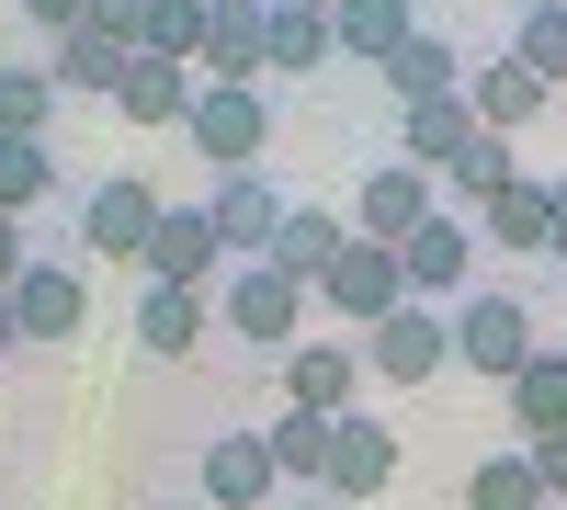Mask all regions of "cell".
<instances>
[{"label":"cell","instance_id":"cell-43","mask_svg":"<svg viewBox=\"0 0 567 510\" xmlns=\"http://www.w3.org/2000/svg\"><path fill=\"white\" fill-rule=\"evenodd\" d=\"M409 12H420V0H409Z\"/></svg>","mask_w":567,"mask_h":510},{"label":"cell","instance_id":"cell-21","mask_svg":"<svg viewBox=\"0 0 567 510\" xmlns=\"http://www.w3.org/2000/svg\"><path fill=\"white\" fill-rule=\"evenodd\" d=\"M205 306H216V295L136 284V352H148V363H182V352H205Z\"/></svg>","mask_w":567,"mask_h":510},{"label":"cell","instance_id":"cell-33","mask_svg":"<svg viewBox=\"0 0 567 510\" xmlns=\"http://www.w3.org/2000/svg\"><path fill=\"white\" fill-rule=\"evenodd\" d=\"M45 114H58V80H45L34 58L0 69V136H45Z\"/></svg>","mask_w":567,"mask_h":510},{"label":"cell","instance_id":"cell-42","mask_svg":"<svg viewBox=\"0 0 567 510\" xmlns=\"http://www.w3.org/2000/svg\"><path fill=\"white\" fill-rule=\"evenodd\" d=\"M284 510H329V499H284Z\"/></svg>","mask_w":567,"mask_h":510},{"label":"cell","instance_id":"cell-24","mask_svg":"<svg viewBox=\"0 0 567 510\" xmlns=\"http://www.w3.org/2000/svg\"><path fill=\"white\" fill-rule=\"evenodd\" d=\"M194 91H205L194 69L136 58V69H125V91H114V114H125V125H182V114H194Z\"/></svg>","mask_w":567,"mask_h":510},{"label":"cell","instance_id":"cell-3","mask_svg":"<svg viewBox=\"0 0 567 510\" xmlns=\"http://www.w3.org/2000/svg\"><path fill=\"white\" fill-rule=\"evenodd\" d=\"M182 136H194V159L227 181V170H261V148H272V103L261 91H194V114H182Z\"/></svg>","mask_w":567,"mask_h":510},{"label":"cell","instance_id":"cell-38","mask_svg":"<svg viewBox=\"0 0 567 510\" xmlns=\"http://www.w3.org/2000/svg\"><path fill=\"white\" fill-rule=\"evenodd\" d=\"M545 205H556V261H567V181H545Z\"/></svg>","mask_w":567,"mask_h":510},{"label":"cell","instance_id":"cell-5","mask_svg":"<svg viewBox=\"0 0 567 510\" xmlns=\"http://www.w3.org/2000/svg\"><path fill=\"white\" fill-rule=\"evenodd\" d=\"M159 181L148 170H114V181H91V205H80V250L91 261H148V227H159Z\"/></svg>","mask_w":567,"mask_h":510},{"label":"cell","instance_id":"cell-40","mask_svg":"<svg viewBox=\"0 0 567 510\" xmlns=\"http://www.w3.org/2000/svg\"><path fill=\"white\" fill-rule=\"evenodd\" d=\"M272 12H341V0H272Z\"/></svg>","mask_w":567,"mask_h":510},{"label":"cell","instance_id":"cell-15","mask_svg":"<svg viewBox=\"0 0 567 510\" xmlns=\"http://www.w3.org/2000/svg\"><path fill=\"white\" fill-rule=\"evenodd\" d=\"M12 330L23 341H80L91 330V284L69 261H23V284H12Z\"/></svg>","mask_w":567,"mask_h":510},{"label":"cell","instance_id":"cell-12","mask_svg":"<svg viewBox=\"0 0 567 510\" xmlns=\"http://www.w3.org/2000/svg\"><path fill=\"white\" fill-rule=\"evenodd\" d=\"M318 306H329V318H352V330H374V318H398V306H409V272H398V250H374V239H352L341 261H329V284H318Z\"/></svg>","mask_w":567,"mask_h":510},{"label":"cell","instance_id":"cell-19","mask_svg":"<svg viewBox=\"0 0 567 510\" xmlns=\"http://www.w3.org/2000/svg\"><path fill=\"white\" fill-rule=\"evenodd\" d=\"M261 443H272L284 499H318V488H329V420H318V408H272V420H261Z\"/></svg>","mask_w":567,"mask_h":510},{"label":"cell","instance_id":"cell-25","mask_svg":"<svg viewBox=\"0 0 567 510\" xmlns=\"http://www.w3.org/2000/svg\"><path fill=\"white\" fill-rule=\"evenodd\" d=\"M398 136H409V170H432V181H443V170L465 159V136H477V114H465V91H454V103H409Z\"/></svg>","mask_w":567,"mask_h":510},{"label":"cell","instance_id":"cell-4","mask_svg":"<svg viewBox=\"0 0 567 510\" xmlns=\"http://www.w3.org/2000/svg\"><path fill=\"white\" fill-rule=\"evenodd\" d=\"M307 284L296 272H272V261H227V330L239 341H261V352H296L307 341Z\"/></svg>","mask_w":567,"mask_h":510},{"label":"cell","instance_id":"cell-6","mask_svg":"<svg viewBox=\"0 0 567 510\" xmlns=\"http://www.w3.org/2000/svg\"><path fill=\"white\" fill-rule=\"evenodd\" d=\"M443 363H454V330H443V306H420V295L363 330V375H374V386H432Z\"/></svg>","mask_w":567,"mask_h":510},{"label":"cell","instance_id":"cell-32","mask_svg":"<svg viewBox=\"0 0 567 510\" xmlns=\"http://www.w3.org/2000/svg\"><path fill=\"white\" fill-rule=\"evenodd\" d=\"M194 45H205V0H148V12H136V58L194 69Z\"/></svg>","mask_w":567,"mask_h":510},{"label":"cell","instance_id":"cell-14","mask_svg":"<svg viewBox=\"0 0 567 510\" xmlns=\"http://www.w3.org/2000/svg\"><path fill=\"white\" fill-rule=\"evenodd\" d=\"M227 250H216V216L205 205H159V227H148V284H171V295H205V272H216Z\"/></svg>","mask_w":567,"mask_h":510},{"label":"cell","instance_id":"cell-18","mask_svg":"<svg viewBox=\"0 0 567 510\" xmlns=\"http://www.w3.org/2000/svg\"><path fill=\"white\" fill-rule=\"evenodd\" d=\"M341 250H352V216H329V205H284V227H272V272H296V284L318 295Z\"/></svg>","mask_w":567,"mask_h":510},{"label":"cell","instance_id":"cell-11","mask_svg":"<svg viewBox=\"0 0 567 510\" xmlns=\"http://www.w3.org/2000/svg\"><path fill=\"white\" fill-rule=\"evenodd\" d=\"M284 205H296V194H284L272 170H227L216 194H205V216H216V250H227V261H272V227H284Z\"/></svg>","mask_w":567,"mask_h":510},{"label":"cell","instance_id":"cell-39","mask_svg":"<svg viewBox=\"0 0 567 510\" xmlns=\"http://www.w3.org/2000/svg\"><path fill=\"white\" fill-rule=\"evenodd\" d=\"M0 352H23V330H12V295H0Z\"/></svg>","mask_w":567,"mask_h":510},{"label":"cell","instance_id":"cell-16","mask_svg":"<svg viewBox=\"0 0 567 510\" xmlns=\"http://www.w3.org/2000/svg\"><path fill=\"white\" fill-rule=\"evenodd\" d=\"M125 69H136V45H125V34H103V23H80V34H58V45H45V80H58V103H69V91L114 103V91H125Z\"/></svg>","mask_w":567,"mask_h":510},{"label":"cell","instance_id":"cell-29","mask_svg":"<svg viewBox=\"0 0 567 510\" xmlns=\"http://www.w3.org/2000/svg\"><path fill=\"white\" fill-rule=\"evenodd\" d=\"M499 58H511V69H534L545 91H567V12H511Z\"/></svg>","mask_w":567,"mask_h":510},{"label":"cell","instance_id":"cell-26","mask_svg":"<svg viewBox=\"0 0 567 510\" xmlns=\"http://www.w3.org/2000/svg\"><path fill=\"white\" fill-rule=\"evenodd\" d=\"M58 205V136H0V216Z\"/></svg>","mask_w":567,"mask_h":510},{"label":"cell","instance_id":"cell-27","mask_svg":"<svg viewBox=\"0 0 567 510\" xmlns=\"http://www.w3.org/2000/svg\"><path fill=\"white\" fill-rule=\"evenodd\" d=\"M499 397H511V420H523V443L567 431V352H534V363H523V375H511Z\"/></svg>","mask_w":567,"mask_h":510},{"label":"cell","instance_id":"cell-35","mask_svg":"<svg viewBox=\"0 0 567 510\" xmlns=\"http://www.w3.org/2000/svg\"><path fill=\"white\" fill-rule=\"evenodd\" d=\"M23 23H45V45H58V34L91 23V0H23Z\"/></svg>","mask_w":567,"mask_h":510},{"label":"cell","instance_id":"cell-8","mask_svg":"<svg viewBox=\"0 0 567 510\" xmlns=\"http://www.w3.org/2000/svg\"><path fill=\"white\" fill-rule=\"evenodd\" d=\"M261 45H272V0H205L194 80H216V91H261Z\"/></svg>","mask_w":567,"mask_h":510},{"label":"cell","instance_id":"cell-13","mask_svg":"<svg viewBox=\"0 0 567 510\" xmlns=\"http://www.w3.org/2000/svg\"><path fill=\"white\" fill-rule=\"evenodd\" d=\"M194 488H205L216 510H284V477H272V443H261V431H216L205 466H194Z\"/></svg>","mask_w":567,"mask_h":510},{"label":"cell","instance_id":"cell-31","mask_svg":"<svg viewBox=\"0 0 567 510\" xmlns=\"http://www.w3.org/2000/svg\"><path fill=\"white\" fill-rule=\"evenodd\" d=\"M465 510H545V477H534V454L511 443V454H488L477 477H465Z\"/></svg>","mask_w":567,"mask_h":510},{"label":"cell","instance_id":"cell-41","mask_svg":"<svg viewBox=\"0 0 567 510\" xmlns=\"http://www.w3.org/2000/svg\"><path fill=\"white\" fill-rule=\"evenodd\" d=\"M511 12H556V0H511Z\"/></svg>","mask_w":567,"mask_h":510},{"label":"cell","instance_id":"cell-28","mask_svg":"<svg viewBox=\"0 0 567 510\" xmlns=\"http://www.w3.org/2000/svg\"><path fill=\"white\" fill-rule=\"evenodd\" d=\"M341 58V34H329V12H272V45H261V80H307Z\"/></svg>","mask_w":567,"mask_h":510},{"label":"cell","instance_id":"cell-7","mask_svg":"<svg viewBox=\"0 0 567 510\" xmlns=\"http://www.w3.org/2000/svg\"><path fill=\"white\" fill-rule=\"evenodd\" d=\"M272 386L284 408H318V420H341V408H363V341H296V352H272Z\"/></svg>","mask_w":567,"mask_h":510},{"label":"cell","instance_id":"cell-17","mask_svg":"<svg viewBox=\"0 0 567 510\" xmlns=\"http://www.w3.org/2000/svg\"><path fill=\"white\" fill-rule=\"evenodd\" d=\"M477 239H488L499 261H545V250H556V205H545V181H534V170L511 181V194L477 205Z\"/></svg>","mask_w":567,"mask_h":510},{"label":"cell","instance_id":"cell-44","mask_svg":"<svg viewBox=\"0 0 567 510\" xmlns=\"http://www.w3.org/2000/svg\"><path fill=\"white\" fill-rule=\"evenodd\" d=\"M556 12H567V0H556Z\"/></svg>","mask_w":567,"mask_h":510},{"label":"cell","instance_id":"cell-30","mask_svg":"<svg viewBox=\"0 0 567 510\" xmlns=\"http://www.w3.org/2000/svg\"><path fill=\"white\" fill-rule=\"evenodd\" d=\"M511 181H523L511 136H488V125H477V136H465V159L443 170V194H454V205H488V194H511Z\"/></svg>","mask_w":567,"mask_h":510},{"label":"cell","instance_id":"cell-23","mask_svg":"<svg viewBox=\"0 0 567 510\" xmlns=\"http://www.w3.org/2000/svg\"><path fill=\"white\" fill-rule=\"evenodd\" d=\"M329 34H341V58H363V69H386L398 45L420 34V12H409V0H341V12H329Z\"/></svg>","mask_w":567,"mask_h":510},{"label":"cell","instance_id":"cell-37","mask_svg":"<svg viewBox=\"0 0 567 510\" xmlns=\"http://www.w3.org/2000/svg\"><path fill=\"white\" fill-rule=\"evenodd\" d=\"M136 12H148V0H91V23H103V34H125V45H136Z\"/></svg>","mask_w":567,"mask_h":510},{"label":"cell","instance_id":"cell-9","mask_svg":"<svg viewBox=\"0 0 567 510\" xmlns=\"http://www.w3.org/2000/svg\"><path fill=\"white\" fill-rule=\"evenodd\" d=\"M477 250H488V239H477V216H454V205H443V216L398 250V272H409V295H420V306H443V295H477Z\"/></svg>","mask_w":567,"mask_h":510},{"label":"cell","instance_id":"cell-20","mask_svg":"<svg viewBox=\"0 0 567 510\" xmlns=\"http://www.w3.org/2000/svg\"><path fill=\"white\" fill-rule=\"evenodd\" d=\"M465 114H477L488 136H523V125L545 114V80L511 69V58H488V69H465Z\"/></svg>","mask_w":567,"mask_h":510},{"label":"cell","instance_id":"cell-22","mask_svg":"<svg viewBox=\"0 0 567 510\" xmlns=\"http://www.w3.org/2000/svg\"><path fill=\"white\" fill-rule=\"evenodd\" d=\"M386 91H398V114H409V103H454V91H465V58H454L432 23H420L398 58H386Z\"/></svg>","mask_w":567,"mask_h":510},{"label":"cell","instance_id":"cell-1","mask_svg":"<svg viewBox=\"0 0 567 510\" xmlns=\"http://www.w3.org/2000/svg\"><path fill=\"white\" fill-rule=\"evenodd\" d=\"M443 330H454V363H465V375H488V386H511V375L545 352V341H534V306L511 295V284L454 295V306H443Z\"/></svg>","mask_w":567,"mask_h":510},{"label":"cell","instance_id":"cell-2","mask_svg":"<svg viewBox=\"0 0 567 510\" xmlns=\"http://www.w3.org/2000/svg\"><path fill=\"white\" fill-rule=\"evenodd\" d=\"M432 216H443V181L409 170V159H374V170L352 181V239H374V250H409Z\"/></svg>","mask_w":567,"mask_h":510},{"label":"cell","instance_id":"cell-10","mask_svg":"<svg viewBox=\"0 0 567 510\" xmlns=\"http://www.w3.org/2000/svg\"><path fill=\"white\" fill-rule=\"evenodd\" d=\"M398 488V431L386 420H374V408H341V420H329V510H341V499H386Z\"/></svg>","mask_w":567,"mask_h":510},{"label":"cell","instance_id":"cell-34","mask_svg":"<svg viewBox=\"0 0 567 510\" xmlns=\"http://www.w3.org/2000/svg\"><path fill=\"white\" fill-rule=\"evenodd\" d=\"M534 454V477H545V510H567V431H545V443H523Z\"/></svg>","mask_w":567,"mask_h":510},{"label":"cell","instance_id":"cell-36","mask_svg":"<svg viewBox=\"0 0 567 510\" xmlns=\"http://www.w3.org/2000/svg\"><path fill=\"white\" fill-rule=\"evenodd\" d=\"M23 261H34V250H23V216H0V295L23 284Z\"/></svg>","mask_w":567,"mask_h":510}]
</instances>
